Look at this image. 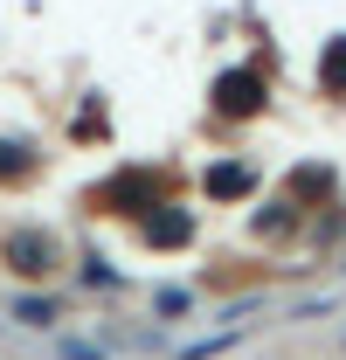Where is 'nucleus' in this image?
Masks as SVG:
<instances>
[{
  "label": "nucleus",
  "mask_w": 346,
  "mask_h": 360,
  "mask_svg": "<svg viewBox=\"0 0 346 360\" xmlns=\"http://www.w3.org/2000/svg\"><path fill=\"white\" fill-rule=\"evenodd\" d=\"M7 264L21 270V277H42V270L56 264V243L35 236V229H21V236H7Z\"/></svg>",
  "instance_id": "nucleus-2"
},
{
  "label": "nucleus",
  "mask_w": 346,
  "mask_h": 360,
  "mask_svg": "<svg viewBox=\"0 0 346 360\" xmlns=\"http://www.w3.org/2000/svg\"><path fill=\"white\" fill-rule=\"evenodd\" d=\"M0 174H28V153L21 146H0Z\"/></svg>",
  "instance_id": "nucleus-8"
},
{
  "label": "nucleus",
  "mask_w": 346,
  "mask_h": 360,
  "mask_svg": "<svg viewBox=\"0 0 346 360\" xmlns=\"http://www.w3.org/2000/svg\"><path fill=\"white\" fill-rule=\"evenodd\" d=\"M215 111L222 118H250V111H263V70H229L215 84Z\"/></svg>",
  "instance_id": "nucleus-1"
},
{
  "label": "nucleus",
  "mask_w": 346,
  "mask_h": 360,
  "mask_svg": "<svg viewBox=\"0 0 346 360\" xmlns=\"http://www.w3.org/2000/svg\"><path fill=\"white\" fill-rule=\"evenodd\" d=\"M153 201H160L153 174H118V187L97 194V208H146V215H153Z\"/></svg>",
  "instance_id": "nucleus-3"
},
{
  "label": "nucleus",
  "mask_w": 346,
  "mask_h": 360,
  "mask_svg": "<svg viewBox=\"0 0 346 360\" xmlns=\"http://www.w3.org/2000/svg\"><path fill=\"white\" fill-rule=\"evenodd\" d=\"M208 194H215V201H243V194H250V174L222 160V167H208Z\"/></svg>",
  "instance_id": "nucleus-5"
},
{
  "label": "nucleus",
  "mask_w": 346,
  "mask_h": 360,
  "mask_svg": "<svg viewBox=\"0 0 346 360\" xmlns=\"http://www.w3.org/2000/svg\"><path fill=\"white\" fill-rule=\"evenodd\" d=\"M312 194H319V201L333 194V174H326V167H298V201H312Z\"/></svg>",
  "instance_id": "nucleus-6"
},
{
  "label": "nucleus",
  "mask_w": 346,
  "mask_h": 360,
  "mask_svg": "<svg viewBox=\"0 0 346 360\" xmlns=\"http://www.w3.org/2000/svg\"><path fill=\"white\" fill-rule=\"evenodd\" d=\"M146 243H160V250L187 243V215H180V208H160V215H146Z\"/></svg>",
  "instance_id": "nucleus-4"
},
{
  "label": "nucleus",
  "mask_w": 346,
  "mask_h": 360,
  "mask_svg": "<svg viewBox=\"0 0 346 360\" xmlns=\"http://www.w3.org/2000/svg\"><path fill=\"white\" fill-rule=\"evenodd\" d=\"M326 90H346V35L326 49Z\"/></svg>",
  "instance_id": "nucleus-7"
}]
</instances>
